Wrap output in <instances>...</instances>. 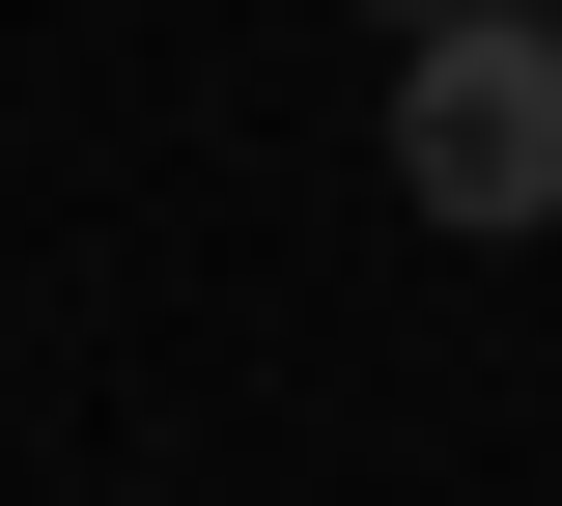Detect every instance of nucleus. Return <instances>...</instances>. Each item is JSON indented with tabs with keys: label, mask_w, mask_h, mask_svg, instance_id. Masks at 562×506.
Listing matches in <instances>:
<instances>
[{
	"label": "nucleus",
	"mask_w": 562,
	"mask_h": 506,
	"mask_svg": "<svg viewBox=\"0 0 562 506\" xmlns=\"http://www.w3.org/2000/svg\"><path fill=\"white\" fill-rule=\"evenodd\" d=\"M366 29H450V0H366Z\"/></svg>",
	"instance_id": "f03ea898"
},
{
	"label": "nucleus",
	"mask_w": 562,
	"mask_h": 506,
	"mask_svg": "<svg viewBox=\"0 0 562 506\" xmlns=\"http://www.w3.org/2000/svg\"><path fill=\"white\" fill-rule=\"evenodd\" d=\"M394 225H450V254H535L562 225V29L535 0L394 29Z\"/></svg>",
	"instance_id": "f257e3e1"
}]
</instances>
